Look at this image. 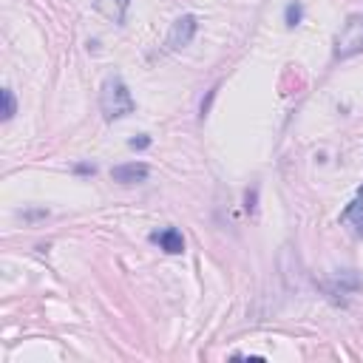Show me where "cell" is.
<instances>
[{
	"mask_svg": "<svg viewBox=\"0 0 363 363\" xmlns=\"http://www.w3.org/2000/svg\"><path fill=\"white\" fill-rule=\"evenodd\" d=\"M17 114V100H14V91L3 88V119H12Z\"/></svg>",
	"mask_w": 363,
	"mask_h": 363,
	"instance_id": "30bf717a",
	"label": "cell"
},
{
	"mask_svg": "<svg viewBox=\"0 0 363 363\" xmlns=\"http://www.w3.org/2000/svg\"><path fill=\"white\" fill-rule=\"evenodd\" d=\"M151 176V167L145 162H128V165H116L111 167V179L119 185H139Z\"/></svg>",
	"mask_w": 363,
	"mask_h": 363,
	"instance_id": "277c9868",
	"label": "cell"
},
{
	"mask_svg": "<svg viewBox=\"0 0 363 363\" xmlns=\"http://www.w3.org/2000/svg\"><path fill=\"white\" fill-rule=\"evenodd\" d=\"M357 219V236H363V196H357L344 213H341V222H352Z\"/></svg>",
	"mask_w": 363,
	"mask_h": 363,
	"instance_id": "52a82bcc",
	"label": "cell"
},
{
	"mask_svg": "<svg viewBox=\"0 0 363 363\" xmlns=\"http://www.w3.org/2000/svg\"><path fill=\"white\" fill-rule=\"evenodd\" d=\"M128 6H131V0H94V9L100 12L105 20L116 23V26H123V23H125Z\"/></svg>",
	"mask_w": 363,
	"mask_h": 363,
	"instance_id": "5b68a950",
	"label": "cell"
},
{
	"mask_svg": "<svg viewBox=\"0 0 363 363\" xmlns=\"http://www.w3.org/2000/svg\"><path fill=\"white\" fill-rule=\"evenodd\" d=\"M247 210H250V213L256 210V187H253V193L247 190Z\"/></svg>",
	"mask_w": 363,
	"mask_h": 363,
	"instance_id": "7c38bea8",
	"label": "cell"
},
{
	"mask_svg": "<svg viewBox=\"0 0 363 363\" xmlns=\"http://www.w3.org/2000/svg\"><path fill=\"white\" fill-rule=\"evenodd\" d=\"M196 32H199V17L196 14H182V17L174 20V26H171V32H167V40L165 43H167V48H171V52H182L185 45L193 43Z\"/></svg>",
	"mask_w": 363,
	"mask_h": 363,
	"instance_id": "3957f363",
	"label": "cell"
},
{
	"mask_svg": "<svg viewBox=\"0 0 363 363\" xmlns=\"http://www.w3.org/2000/svg\"><path fill=\"white\" fill-rule=\"evenodd\" d=\"M284 17H287V26H289V29H295L298 23H301V17H304V6L298 3V0H293V3H287Z\"/></svg>",
	"mask_w": 363,
	"mask_h": 363,
	"instance_id": "9c48e42d",
	"label": "cell"
},
{
	"mask_svg": "<svg viewBox=\"0 0 363 363\" xmlns=\"http://www.w3.org/2000/svg\"><path fill=\"white\" fill-rule=\"evenodd\" d=\"M100 108H103V116L108 119V123L111 119H123V116L134 114L136 103H134V96H131L123 77H116V74L105 77V83L100 88Z\"/></svg>",
	"mask_w": 363,
	"mask_h": 363,
	"instance_id": "6da1fadb",
	"label": "cell"
},
{
	"mask_svg": "<svg viewBox=\"0 0 363 363\" xmlns=\"http://www.w3.org/2000/svg\"><path fill=\"white\" fill-rule=\"evenodd\" d=\"M148 145H151V136H134L131 142H128V148H134V151H145V148H148Z\"/></svg>",
	"mask_w": 363,
	"mask_h": 363,
	"instance_id": "8fae6325",
	"label": "cell"
},
{
	"mask_svg": "<svg viewBox=\"0 0 363 363\" xmlns=\"http://www.w3.org/2000/svg\"><path fill=\"white\" fill-rule=\"evenodd\" d=\"M363 52V14H352L335 37V57L349 60Z\"/></svg>",
	"mask_w": 363,
	"mask_h": 363,
	"instance_id": "7a4b0ae2",
	"label": "cell"
},
{
	"mask_svg": "<svg viewBox=\"0 0 363 363\" xmlns=\"http://www.w3.org/2000/svg\"><path fill=\"white\" fill-rule=\"evenodd\" d=\"M156 245L165 250V253H171V256H182L185 253V238H182V233L176 230V227H165L162 233H154L151 236Z\"/></svg>",
	"mask_w": 363,
	"mask_h": 363,
	"instance_id": "8992f818",
	"label": "cell"
},
{
	"mask_svg": "<svg viewBox=\"0 0 363 363\" xmlns=\"http://www.w3.org/2000/svg\"><path fill=\"white\" fill-rule=\"evenodd\" d=\"M77 171H80V174H94V167H88V165H77Z\"/></svg>",
	"mask_w": 363,
	"mask_h": 363,
	"instance_id": "4fadbf2b",
	"label": "cell"
},
{
	"mask_svg": "<svg viewBox=\"0 0 363 363\" xmlns=\"http://www.w3.org/2000/svg\"><path fill=\"white\" fill-rule=\"evenodd\" d=\"M338 284L344 289H363V276H357L355 270H344V273H338Z\"/></svg>",
	"mask_w": 363,
	"mask_h": 363,
	"instance_id": "ba28073f",
	"label": "cell"
}]
</instances>
